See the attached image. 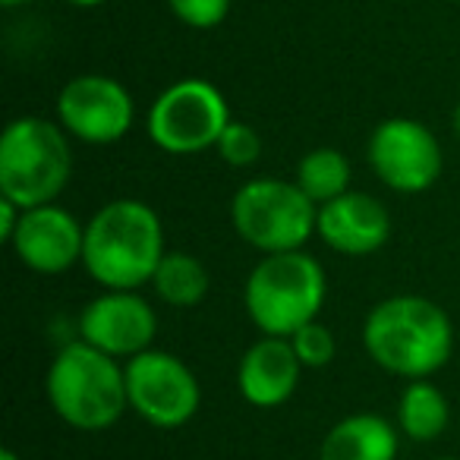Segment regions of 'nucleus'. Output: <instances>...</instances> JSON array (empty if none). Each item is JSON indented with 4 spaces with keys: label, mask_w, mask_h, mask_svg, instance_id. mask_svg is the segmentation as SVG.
Wrapping results in <instances>:
<instances>
[{
    "label": "nucleus",
    "mask_w": 460,
    "mask_h": 460,
    "mask_svg": "<svg viewBox=\"0 0 460 460\" xmlns=\"http://www.w3.org/2000/svg\"><path fill=\"white\" fill-rule=\"evenodd\" d=\"M363 347L378 369L397 378H432L454 353V322L435 300L397 294L376 303L363 322Z\"/></svg>",
    "instance_id": "f257e3e1"
},
{
    "label": "nucleus",
    "mask_w": 460,
    "mask_h": 460,
    "mask_svg": "<svg viewBox=\"0 0 460 460\" xmlns=\"http://www.w3.org/2000/svg\"><path fill=\"white\" fill-rule=\"evenodd\" d=\"M164 252L161 217L142 199H111L85 221L83 269L102 290L152 284Z\"/></svg>",
    "instance_id": "f03ea898"
},
{
    "label": "nucleus",
    "mask_w": 460,
    "mask_h": 460,
    "mask_svg": "<svg viewBox=\"0 0 460 460\" xmlns=\"http://www.w3.org/2000/svg\"><path fill=\"white\" fill-rule=\"evenodd\" d=\"M45 394L60 422L76 432H104L129 410L127 366L85 341H70L48 366Z\"/></svg>",
    "instance_id": "7ed1b4c3"
},
{
    "label": "nucleus",
    "mask_w": 460,
    "mask_h": 460,
    "mask_svg": "<svg viewBox=\"0 0 460 460\" xmlns=\"http://www.w3.org/2000/svg\"><path fill=\"white\" fill-rule=\"evenodd\" d=\"M73 177V139L58 120L16 117L0 133V199L22 211L51 205Z\"/></svg>",
    "instance_id": "20e7f679"
},
{
    "label": "nucleus",
    "mask_w": 460,
    "mask_h": 460,
    "mask_svg": "<svg viewBox=\"0 0 460 460\" xmlns=\"http://www.w3.org/2000/svg\"><path fill=\"white\" fill-rule=\"evenodd\" d=\"M328 296L325 269L306 250L275 252L252 265L243 288L250 322L271 338H290L319 319Z\"/></svg>",
    "instance_id": "39448f33"
},
{
    "label": "nucleus",
    "mask_w": 460,
    "mask_h": 460,
    "mask_svg": "<svg viewBox=\"0 0 460 460\" xmlns=\"http://www.w3.org/2000/svg\"><path fill=\"white\" fill-rule=\"evenodd\" d=\"M319 205L296 186V180L256 177L230 199V224L237 237L262 256L303 250L315 237Z\"/></svg>",
    "instance_id": "423d86ee"
},
{
    "label": "nucleus",
    "mask_w": 460,
    "mask_h": 460,
    "mask_svg": "<svg viewBox=\"0 0 460 460\" xmlns=\"http://www.w3.org/2000/svg\"><path fill=\"white\" fill-rule=\"evenodd\" d=\"M230 120L234 117L221 89L208 79L186 76L155 98L146 117V129L161 152L199 155L217 146Z\"/></svg>",
    "instance_id": "0eeeda50"
},
{
    "label": "nucleus",
    "mask_w": 460,
    "mask_h": 460,
    "mask_svg": "<svg viewBox=\"0 0 460 460\" xmlns=\"http://www.w3.org/2000/svg\"><path fill=\"white\" fill-rule=\"evenodd\" d=\"M129 410L155 429H180L202 407V385L196 372L167 350L139 353L127 359Z\"/></svg>",
    "instance_id": "6e6552de"
},
{
    "label": "nucleus",
    "mask_w": 460,
    "mask_h": 460,
    "mask_svg": "<svg viewBox=\"0 0 460 460\" xmlns=\"http://www.w3.org/2000/svg\"><path fill=\"white\" fill-rule=\"evenodd\" d=\"M366 158L372 173L403 196L432 190L445 167L438 136L413 117H388L378 123L366 142Z\"/></svg>",
    "instance_id": "1a4fd4ad"
},
{
    "label": "nucleus",
    "mask_w": 460,
    "mask_h": 460,
    "mask_svg": "<svg viewBox=\"0 0 460 460\" xmlns=\"http://www.w3.org/2000/svg\"><path fill=\"white\" fill-rule=\"evenodd\" d=\"M136 102L129 89L104 73L73 76L58 95V123L85 146H114L133 129Z\"/></svg>",
    "instance_id": "9d476101"
},
{
    "label": "nucleus",
    "mask_w": 460,
    "mask_h": 460,
    "mask_svg": "<svg viewBox=\"0 0 460 460\" xmlns=\"http://www.w3.org/2000/svg\"><path fill=\"white\" fill-rule=\"evenodd\" d=\"M155 334L158 315L139 290H102L79 313V341L120 363L152 350Z\"/></svg>",
    "instance_id": "9b49d317"
},
{
    "label": "nucleus",
    "mask_w": 460,
    "mask_h": 460,
    "mask_svg": "<svg viewBox=\"0 0 460 460\" xmlns=\"http://www.w3.org/2000/svg\"><path fill=\"white\" fill-rule=\"evenodd\" d=\"M7 246L35 275H64L73 265H83L85 224L58 202L35 205L22 211Z\"/></svg>",
    "instance_id": "f8f14e48"
},
{
    "label": "nucleus",
    "mask_w": 460,
    "mask_h": 460,
    "mask_svg": "<svg viewBox=\"0 0 460 460\" xmlns=\"http://www.w3.org/2000/svg\"><path fill=\"white\" fill-rule=\"evenodd\" d=\"M315 237L338 256L363 259L388 243L391 215L372 192L350 190L328 205H319Z\"/></svg>",
    "instance_id": "ddd939ff"
},
{
    "label": "nucleus",
    "mask_w": 460,
    "mask_h": 460,
    "mask_svg": "<svg viewBox=\"0 0 460 460\" xmlns=\"http://www.w3.org/2000/svg\"><path fill=\"white\" fill-rule=\"evenodd\" d=\"M303 378V363L296 359L288 338L262 334L256 344L246 347L237 366V388L250 407L275 410L296 394Z\"/></svg>",
    "instance_id": "4468645a"
},
{
    "label": "nucleus",
    "mask_w": 460,
    "mask_h": 460,
    "mask_svg": "<svg viewBox=\"0 0 460 460\" xmlns=\"http://www.w3.org/2000/svg\"><path fill=\"white\" fill-rule=\"evenodd\" d=\"M401 429L378 413H350L322 438L319 460H397Z\"/></svg>",
    "instance_id": "2eb2a0df"
},
{
    "label": "nucleus",
    "mask_w": 460,
    "mask_h": 460,
    "mask_svg": "<svg viewBox=\"0 0 460 460\" xmlns=\"http://www.w3.org/2000/svg\"><path fill=\"white\" fill-rule=\"evenodd\" d=\"M451 422V403L445 391L432 385L429 378L407 382L397 401V429L410 441H435L445 435Z\"/></svg>",
    "instance_id": "dca6fc26"
},
{
    "label": "nucleus",
    "mask_w": 460,
    "mask_h": 460,
    "mask_svg": "<svg viewBox=\"0 0 460 460\" xmlns=\"http://www.w3.org/2000/svg\"><path fill=\"white\" fill-rule=\"evenodd\" d=\"M152 288H155V296H158L161 303H167V306L192 309L208 296L211 278H208V269H205L192 252L167 250L158 271H155V278H152Z\"/></svg>",
    "instance_id": "f3484780"
},
{
    "label": "nucleus",
    "mask_w": 460,
    "mask_h": 460,
    "mask_svg": "<svg viewBox=\"0 0 460 460\" xmlns=\"http://www.w3.org/2000/svg\"><path fill=\"white\" fill-rule=\"evenodd\" d=\"M350 177L353 167L341 148L332 146H319L313 152H306L296 164V186L313 199L315 205H328L332 199L350 192Z\"/></svg>",
    "instance_id": "a211bd4d"
},
{
    "label": "nucleus",
    "mask_w": 460,
    "mask_h": 460,
    "mask_svg": "<svg viewBox=\"0 0 460 460\" xmlns=\"http://www.w3.org/2000/svg\"><path fill=\"white\" fill-rule=\"evenodd\" d=\"M288 341H290V347H294L296 359L303 363V369H325L334 359V350H338L332 328L322 325L319 319L303 325L300 332H294Z\"/></svg>",
    "instance_id": "6ab92c4d"
},
{
    "label": "nucleus",
    "mask_w": 460,
    "mask_h": 460,
    "mask_svg": "<svg viewBox=\"0 0 460 460\" xmlns=\"http://www.w3.org/2000/svg\"><path fill=\"white\" fill-rule=\"evenodd\" d=\"M215 152L230 167H252L259 161V155H262V139H259V133L250 123L230 120L227 129L221 133V139H217Z\"/></svg>",
    "instance_id": "aec40b11"
},
{
    "label": "nucleus",
    "mask_w": 460,
    "mask_h": 460,
    "mask_svg": "<svg viewBox=\"0 0 460 460\" xmlns=\"http://www.w3.org/2000/svg\"><path fill=\"white\" fill-rule=\"evenodd\" d=\"M167 10L190 29H217L230 13L234 0H164Z\"/></svg>",
    "instance_id": "412c9836"
},
{
    "label": "nucleus",
    "mask_w": 460,
    "mask_h": 460,
    "mask_svg": "<svg viewBox=\"0 0 460 460\" xmlns=\"http://www.w3.org/2000/svg\"><path fill=\"white\" fill-rule=\"evenodd\" d=\"M20 217H22L20 205L10 202V199H0V240H4V243H10V237L16 234Z\"/></svg>",
    "instance_id": "4be33fe9"
},
{
    "label": "nucleus",
    "mask_w": 460,
    "mask_h": 460,
    "mask_svg": "<svg viewBox=\"0 0 460 460\" xmlns=\"http://www.w3.org/2000/svg\"><path fill=\"white\" fill-rule=\"evenodd\" d=\"M66 4L76 10H95V7H102V4H108V0H66Z\"/></svg>",
    "instance_id": "5701e85b"
},
{
    "label": "nucleus",
    "mask_w": 460,
    "mask_h": 460,
    "mask_svg": "<svg viewBox=\"0 0 460 460\" xmlns=\"http://www.w3.org/2000/svg\"><path fill=\"white\" fill-rule=\"evenodd\" d=\"M7 10H13V7H26V4H32V0H0Z\"/></svg>",
    "instance_id": "b1692460"
},
{
    "label": "nucleus",
    "mask_w": 460,
    "mask_h": 460,
    "mask_svg": "<svg viewBox=\"0 0 460 460\" xmlns=\"http://www.w3.org/2000/svg\"><path fill=\"white\" fill-rule=\"evenodd\" d=\"M0 460H22V457L13 451V447H4V451H0Z\"/></svg>",
    "instance_id": "393cba45"
},
{
    "label": "nucleus",
    "mask_w": 460,
    "mask_h": 460,
    "mask_svg": "<svg viewBox=\"0 0 460 460\" xmlns=\"http://www.w3.org/2000/svg\"><path fill=\"white\" fill-rule=\"evenodd\" d=\"M454 133H457V139H460V104L454 108Z\"/></svg>",
    "instance_id": "a878e982"
},
{
    "label": "nucleus",
    "mask_w": 460,
    "mask_h": 460,
    "mask_svg": "<svg viewBox=\"0 0 460 460\" xmlns=\"http://www.w3.org/2000/svg\"><path fill=\"white\" fill-rule=\"evenodd\" d=\"M435 460H460V457H435Z\"/></svg>",
    "instance_id": "bb28decb"
}]
</instances>
